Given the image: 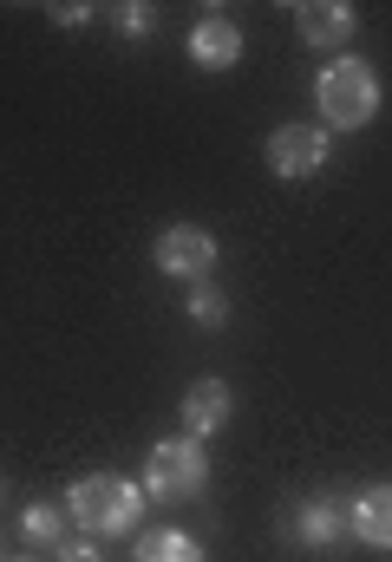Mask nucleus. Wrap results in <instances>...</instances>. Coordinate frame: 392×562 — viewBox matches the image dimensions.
<instances>
[{
    "mask_svg": "<svg viewBox=\"0 0 392 562\" xmlns=\"http://www.w3.org/2000/svg\"><path fill=\"white\" fill-rule=\"evenodd\" d=\"M229 425V386L223 380H197L190 393H183V438H210V431H223Z\"/></svg>",
    "mask_w": 392,
    "mask_h": 562,
    "instance_id": "7",
    "label": "nucleus"
},
{
    "mask_svg": "<svg viewBox=\"0 0 392 562\" xmlns=\"http://www.w3.org/2000/svg\"><path fill=\"white\" fill-rule=\"evenodd\" d=\"M294 33H301V46H340V40H354V7L307 0V7H294Z\"/></svg>",
    "mask_w": 392,
    "mask_h": 562,
    "instance_id": "8",
    "label": "nucleus"
},
{
    "mask_svg": "<svg viewBox=\"0 0 392 562\" xmlns=\"http://www.w3.org/2000/svg\"><path fill=\"white\" fill-rule=\"evenodd\" d=\"M53 562H99V550H92L86 537H72V543H59V557Z\"/></svg>",
    "mask_w": 392,
    "mask_h": 562,
    "instance_id": "14",
    "label": "nucleus"
},
{
    "mask_svg": "<svg viewBox=\"0 0 392 562\" xmlns=\"http://www.w3.org/2000/svg\"><path fill=\"white\" fill-rule=\"evenodd\" d=\"M354 537H367L373 550H392V484H373L367 497H354Z\"/></svg>",
    "mask_w": 392,
    "mask_h": 562,
    "instance_id": "9",
    "label": "nucleus"
},
{
    "mask_svg": "<svg viewBox=\"0 0 392 562\" xmlns=\"http://www.w3.org/2000/svg\"><path fill=\"white\" fill-rule=\"evenodd\" d=\"M119 26L125 33H150V7H119Z\"/></svg>",
    "mask_w": 392,
    "mask_h": 562,
    "instance_id": "15",
    "label": "nucleus"
},
{
    "mask_svg": "<svg viewBox=\"0 0 392 562\" xmlns=\"http://www.w3.org/2000/svg\"><path fill=\"white\" fill-rule=\"evenodd\" d=\"M203 477H210V464H203V445H197V438H164V445L144 458V491H150L157 504L197 497Z\"/></svg>",
    "mask_w": 392,
    "mask_h": 562,
    "instance_id": "3",
    "label": "nucleus"
},
{
    "mask_svg": "<svg viewBox=\"0 0 392 562\" xmlns=\"http://www.w3.org/2000/svg\"><path fill=\"white\" fill-rule=\"evenodd\" d=\"M190 321L223 327V321H229V294H223V288H210V281H197V288H190Z\"/></svg>",
    "mask_w": 392,
    "mask_h": 562,
    "instance_id": "12",
    "label": "nucleus"
},
{
    "mask_svg": "<svg viewBox=\"0 0 392 562\" xmlns=\"http://www.w3.org/2000/svg\"><path fill=\"white\" fill-rule=\"evenodd\" d=\"M137 562H203V550L183 530H144L137 537Z\"/></svg>",
    "mask_w": 392,
    "mask_h": 562,
    "instance_id": "11",
    "label": "nucleus"
},
{
    "mask_svg": "<svg viewBox=\"0 0 392 562\" xmlns=\"http://www.w3.org/2000/svg\"><path fill=\"white\" fill-rule=\"evenodd\" d=\"M314 99H321V119H327V125L354 132V125H367V119L380 112V72H373L367 59H334V66L321 72Z\"/></svg>",
    "mask_w": 392,
    "mask_h": 562,
    "instance_id": "1",
    "label": "nucleus"
},
{
    "mask_svg": "<svg viewBox=\"0 0 392 562\" xmlns=\"http://www.w3.org/2000/svg\"><path fill=\"white\" fill-rule=\"evenodd\" d=\"M294 530H301V543H314V550H334L347 530H354V517L340 510V504H327V497H314V504H301V517H294Z\"/></svg>",
    "mask_w": 392,
    "mask_h": 562,
    "instance_id": "10",
    "label": "nucleus"
},
{
    "mask_svg": "<svg viewBox=\"0 0 392 562\" xmlns=\"http://www.w3.org/2000/svg\"><path fill=\"white\" fill-rule=\"evenodd\" d=\"M13 562H40V557H13Z\"/></svg>",
    "mask_w": 392,
    "mask_h": 562,
    "instance_id": "16",
    "label": "nucleus"
},
{
    "mask_svg": "<svg viewBox=\"0 0 392 562\" xmlns=\"http://www.w3.org/2000/svg\"><path fill=\"white\" fill-rule=\"evenodd\" d=\"M157 269L164 276H183V281H197L210 262H216V236L210 229H197V223H170L164 236H157Z\"/></svg>",
    "mask_w": 392,
    "mask_h": 562,
    "instance_id": "4",
    "label": "nucleus"
},
{
    "mask_svg": "<svg viewBox=\"0 0 392 562\" xmlns=\"http://www.w3.org/2000/svg\"><path fill=\"white\" fill-rule=\"evenodd\" d=\"M20 530H26L33 543H59V510H53V504H26Z\"/></svg>",
    "mask_w": 392,
    "mask_h": 562,
    "instance_id": "13",
    "label": "nucleus"
},
{
    "mask_svg": "<svg viewBox=\"0 0 392 562\" xmlns=\"http://www.w3.org/2000/svg\"><path fill=\"white\" fill-rule=\"evenodd\" d=\"M321 164H327V132H321V125H281V132L268 138V170L288 177V183H294V177H314Z\"/></svg>",
    "mask_w": 392,
    "mask_h": 562,
    "instance_id": "5",
    "label": "nucleus"
},
{
    "mask_svg": "<svg viewBox=\"0 0 392 562\" xmlns=\"http://www.w3.org/2000/svg\"><path fill=\"white\" fill-rule=\"evenodd\" d=\"M190 59H197L203 72H229V66L243 59V26H236L229 13H203V20L190 26Z\"/></svg>",
    "mask_w": 392,
    "mask_h": 562,
    "instance_id": "6",
    "label": "nucleus"
},
{
    "mask_svg": "<svg viewBox=\"0 0 392 562\" xmlns=\"http://www.w3.org/2000/svg\"><path fill=\"white\" fill-rule=\"evenodd\" d=\"M66 510L92 530V537H125L137 524V484L131 477H112V471H92L66 491Z\"/></svg>",
    "mask_w": 392,
    "mask_h": 562,
    "instance_id": "2",
    "label": "nucleus"
}]
</instances>
